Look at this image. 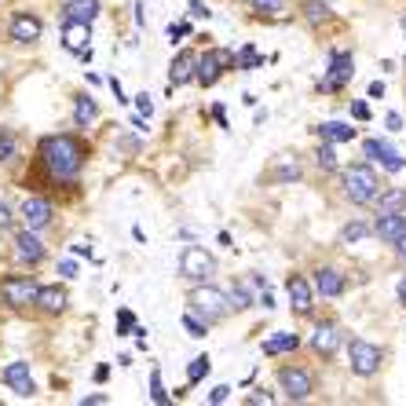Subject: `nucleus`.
I'll use <instances>...</instances> for the list:
<instances>
[{"mask_svg":"<svg viewBox=\"0 0 406 406\" xmlns=\"http://www.w3.org/2000/svg\"><path fill=\"white\" fill-rule=\"evenodd\" d=\"M0 384H4L11 395H18V399H37V395H40V388H37V381H33V373H30V362H26V359L8 362V366L0 370Z\"/></svg>","mask_w":406,"mask_h":406,"instance_id":"nucleus-11","label":"nucleus"},{"mask_svg":"<svg viewBox=\"0 0 406 406\" xmlns=\"http://www.w3.org/2000/svg\"><path fill=\"white\" fill-rule=\"evenodd\" d=\"M373 234H377L381 242H388V245H395L399 238H406V212H377Z\"/></svg>","mask_w":406,"mask_h":406,"instance_id":"nucleus-22","label":"nucleus"},{"mask_svg":"<svg viewBox=\"0 0 406 406\" xmlns=\"http://www.w3.org/2000/svg\"><path fill=\"white\" fill-rule=\"evenodd\" d=\"M296 348H301V337L296 333H279V337L264 340V355H282V352H296Z\"/></svg>","mask_w":406,"mask_h":406,"instance_id":"nucleus-29","label":"nucleus"},{"mask_svg":"<svg viewBox=\"0 0 406 406\" xmlns=\"http://www.w3.org/2000/svg\"><path fill=\"white\" fill-rule=\"evenodd\" d=\"M216 256L202 245H183L180 249V279L187 282H212L216 279Z\"/></svg>","mask_w":406,"mask_h":406,"instance_id":"nucleus-9","label":"nucleus"},{"mask_svg":"<svg viewBox=\"0 0 406 406\" xmlns=\"http://www.w3.org/2000/svg\"><path fill=\"white\" fill-rule=\"evenodd\" d=\"M8 256H11V267H26V271H40L52 260V249L45 242L40 231L30 227H15L8 234Z\"/></svg>","mask_w":406,"mask_h":406,"instance_id":"nucleus-3","label":"nucleus"},{"mask_svg":"<svg viewBox=\"0 0 406 406\" xmlns=\"http://www.w3.org/2000/svg\"><path fill=\"white\" fill-rule=\"evenodd\" d=\"M340 344H344V330H340L337 323H318V326H315V333H311V348L323 355V359L337 355Z\"/></svg>","mask_w":406,"mask_h":406,"instance_id":"nucleus-21","label":"nucleus"},{"mask_svg":"<svg viewBox=\"0 0 406 406\" xmlns=\"http://www.w3.org/2000/svg\"><path fill=\"white\" fill-rule=\"evenodd\" d=\"M315 165L323 168V173H337V154H333V143L323 139V146L315 151Z\"/></svg>","mask_w":406,"mask_h":406,"instance_id":"nucleus-34","label":"nucleus"},{"mask_svg":"<svg viewBox=\"0 0 406 406\" xmlns=\"http://www.w3.org/2000/svg\"><path fill=\"white\" fill-rule=\"evenodd\" d=\"M279 388L289 402H304L315 392V377L304 366H282L279 370Z\"/></svg>","mask_w":406,"mask_h":406,"instance_id":"nucleus-13","label":"nucleus"},{"mask_svg":"<svg viewBox=\"0 0 406 406\" xmlns=\"http://www.w3.org/2000/svg\"><path fill=\"white\" fill-rule=\"evenodd\" d=\"M106 84H110V92L117 95V103H128V95H124V88H121V81H117V77H110Z\"/></svg>","mask_w":406,"mask_h":406,"instance_id":"nucleus-49","label":"nucleus"},{"mask_svg":"<svg viewBox=\"0 0 406 406\" xmlns=\"http://www.w3.org/2000/svg\"><path fill=\"white\" fill-rule=\"evenodd\" d=\"M195 74H198V52H176L173 62H168V88H183V84H195Z\"/></svg>","mask_w":406,"mask_h":406,"instance_id":"nucleus-17","label":"nucleus"},{"mask_svg":"<svg viewBox=\"0 0 406 406\" xmlns=\"http://www.w3.org/2000/svg\"><path fill=\"white\" fill-rule=\"evenodd\" d=\"M315 132H318V139H326V143H352L355 139V128L344 124V121H326V124H318Z\"/></svg>","mask_w":406,"mask_h":406,"instance_id":"nucleus-26","label":"nucleus"},{"mask_svg":"<svg viewBox=\"0 0 406 406\" xmlns=\"http://www.w3.org/2000/svg\"><path fill=\"white\" fill-rule=\"evenodd\" d=\"M15 209H18V227H30V231H40V234L59 227V205L45 195L26 190V195L15 202Z\"/></svg>","mask_w":406,"mask_h":406,"instance_id":"nucleus-6","label":"nucleus"},{"mask_svg":"<svg viewBox=\"0 0 406 406\" xmlns=\"http://www.w3.org/2000/svg\"><path fill=\"white\" fill-rule=\"evenodd\" d=\"M92 161V139L84 132H45L33 139L30 158H23L18 187L52 198L59 209L81 198V176Z\"/></svg>","mask_w":406,"mask_h":406,"instance_id":"nucleus-1","label":"nucleus"},{"mask_svg":"<svg viewBox=\"0 0 406 406\" xmlns=\"http://www.w3.org/2000/svg\"><path fill=\"white\" fill-rule=\"evenodd\" d=\"M352 77H355V55L352 52H333L330 55V70L323 74V84H318V88L323 92H340Z\"/></svg>","mask_w":406,"mask_h":406,"instance_id":"nucleus-14","label":"nucleus"},{"mask_svg":"<svg viewBox=\"0 0 406 406\" xmlns=\"http://www.w3.org/2000/svg\"><path fill=\"white\" fill-rule=\"evenodd\" d=\"M212 370V362L209 355H198V359H190V366H187V388H195V384H202Z\"/></svg>","mask_w":406,"mask_h":406,"instance_id":"nucleus-32","label":"nucleus"},{"mask_svg":"<svg viewBox=\"0 0 406 406\" xmlns=\"http://www.w3.org/2000/svg\"><path fill=\"white\" fill-rule=\"evenodd\" d=\"M11 4H15V0H0V11H8Z\"/></svg>","mask_w":406,"mask_h":406,"instance_id":"nucleus-57","label":"nucleus"},{"mask_svg":"<svg viewBox=\"0 0 406 406\" xmlns=\"http://www.w3.org/2000/svg\"><path fill=\"white\" fill-rule=\"evenodd\" d=\"M260 55H256V48L253 45H245L242 52H234V70H256V66H260Z\"/></svg>","mask_w":406,"mask_h":406,"instance_id":"nucleus-33","label":"nucleus"},{"mask_svg":"<svg viewBox=\"0 0 406 406\" xmlns=\"http://www.w3.org/2000/svg\"><path fill=\"white\" fill-rule=\"evenodd\" d=\"M384 362V348L370 344V340H348V366L355 377H373Z\"/></svg>","mask_w":406,"mask_h":406,"instance_id":"nucleus-12","label":"nucleus"},{"mask_svg":"<svg viewBox=\"0 0 406 406\" xmlns=\"http://www.w3.org/2000/svg\"><path fill=\"white\" fill-rule=\"evenodd\" d=\"M370 234H373V227H370V224L352 220V224H344V227H340V234H337V245H355V242H362V238H370Z\"/></svg>","mask_w":406,"mask_h":406,"instance_id":"nucleus-28","label":"nucleus"},{"mask_svg":"<svg viewBox=\"0 0 406 406\" xmlns=\"http://www.w3.org/2000/svg\"><path fill=\"white\" fill-rule=\"evenodd\" d=\"M62 26V48L74 52L81 62H92V26H84V23H59Z\"/></svg>","mask_w":406,"mask_h":406,"instance_id":"nucleus-16","label":"nucleus"},{"mask_svg":"<svg viewBox=\"0 0 406 406\" xmlns=\"http://www.w3.org/2000/svg\"><path fill=\"white\" fill-rule=\"evenodd\" d=\"M362 151H366L370 161H381V168H388V173H402V168H406L399 151L392 143H384V139H366V143H362Z\"/></svg>","mask_w":406,"mask_h":406,"instance_id":"nucleus-23","label":"nucleus"},{"mask_svg":"<svg viewBox=\"0 0 406 406\" xmlns=\"http://www.w3.org/2000/svg\"><path fill=\"white\" fill-rule=\"evenodd\" d=\"M245 402H249V406H260V402H271V395H267V392L260 388V392H253V395H249Z\"/></svg>","mask_w":406,"mask_h":406,"instance_id":"nucleus-50","label":"nucleus"},{"mask_svg":"<svg viewBox=\"0 0 406 406\" xmlns=\"http://www.w3.org/2000/svg\"><path fill=\"white\" fill-rule=\"evenodd\" d=\"M227 399H231V384H216L209 392V402H227Z\"/></svg>","mask_w":406,"mask_h":406,"instance_id":"nucleus-42","label":"nucleus"},{"mask_svg":"<svg viewBox=\"0 0 406 406\" xmlns=\"http://www.w3.org/2000/svg\"><path fill=\"white\" fill-rule=\"evenodd\" d=\"M70 286L66 282H40L37 289V301H33V318H40V323H59V318L70 315Z\"/></svg>","mask_w":406,"mask_h":406,"instance_id":"nucleus-8","label":"nucleus"},{"mask_svg":"<svg viewBox=\"0 0 406 406\" xmlns=\"http://www.w3.org/2000/svg\"><path fill=\"white\" fill-rule=\"evenodd\" d=\"M0 352H4V340H0Z\"/></svg>","mask_w":406,"mask_h":406,"instance_id":"nucleus-59","label":"nucleus"},{"mask_svg":"<svg viewBox=\"0 0 406 406\" xmlns=\"http://www.w3.org/2000/svg\"><path fill=\"white\" fill-rule=\"evenodd\" d=\"M373 209H377V212H406V190H402V187L381 190V195L373 198Z\"/></svg>","mask_w":406,"mask_h":406,"instance_id":"nucleus-25","label":"nucleus"},{"mask_svg":"<svg viewBox=\"0 0 406 406\" xmlns=\"http://www.w3.org/2000/svg\"><path fill=\"white\" fill-rule=\"evenodd\" d=\"M92 377H95V384H106V377H110V366H95Z\"/></svg>","mask_w":406,"mask_h":406,"instance_id":"nucleus-51","label":"nucleus"},{"mask_svg":"<svg viewBox=\"0 0 406 406\" xmlns=\"http://www.w3.org/2000/svg\"><path fill=\"white\" fill-rule=\"evenodd\" d=\"M77 402H81V406H106V402H110V395H103V392H92V395H81Z\"/></svg>","mask_w":406,"mask_h":406,"instance_id":"nucleus-41","label":"nucleus"},{"mask_svg":"<svg viewBox=\"0 0 406 406\" xmlns=\"http://www.w3.org/2000/svg\"><path fill=\"white\" fill-rule=\"evenodd\" d=\"M15 227H18V209H15V202L0 195V238H8Z\"/></svg>","mask_w":406,"mask_h":406,"instance_id":"nucleus-31","label":"nucleus"},{"mask_svg":"<svg viewBox=\"0 0 406 406\" xmlns=\"http://www.w3.org/2000/svg\"><path fill=\"white\" fill-rule=\"evenodd\" d=\"M311 286H315V293H323V296H344L348 279H344V271H337V267H318Z\"/></svg>","mask_w":406,"mask_h":406,"instance_id":"nucleus-24","label":"nucleus"},{"mask_svg":"<svg viewBox=\"0 0 406 406\" xmlns=\"http://www.w3.org/2000/svg\"><path fill=\"white\" fill-rule=\"evenodd\" d=\"M352 117L355 121H370V106L366 103H352Z\"/></svg>","mask_w":406,"mask_h":406,"instance_id":"nucleus-44","label":"nucleus"},{"mask_svg":"<svg viewBox=\"0 0 406 406\" xmlns=\"http://www.w3.org/2000/svg\"><path fill=\"white\" fill-rule=\"evenodd\" d=\"M99 15H103V0H59V23L95 26Z\"/></svg>","mask_w":406,"mask_h":406,"instance_id":"nucleus-15","label":"nucleus"},{"mask_svg":"<svg viewBox=\"0 0 406 406\" xmlns=\"http://www.w3.org/2000/svg\"><path fill=\"white\" fill-rule=\"evenodd\" d=\"M190 15H195V18H209L212 11H209V8L202 4V0H190Z\"/></svg>","mask_w":406,"mask_h":406,"instance_id":"nucleus-47","label":"nucleus"},{"mask_svg":"<svg viewBox=\"0 0 406 406\" xmlns=\"http://www.w3.org/2000/svg\"><path fill=\"white\" fill-rule=\"evenodd\" d=\"M128 333H136V315L132 311H117V337H128Z\"/></svg>","mask_w":406,"mask_h":406,"instance_id":"nucleus-38","label":"nucleus"},{"mask_svg":"<svg viewBox=\"0 0 406 406\" xmlns=\"http://www.w3.org/2000/svg\"><path fill=\"white\" fill-rule=\"evenodd\" d=\"M70 103H74V114H70V121H74V128H77V132H88V128L99 121V103L88 95V92H74L70 95Z\"/></svg>","mask_w":406,"mask_h":406,"instance_id":"nucleus-20","label":"nucleus"},{"mask_svg":"<svg viewBox=\"0 0 406 406\" xmlns=\"http://www.w3.org/2000/svg\"><path fill=\"white\" fill-rule=\"evenodd\" d=\"M304 15L311 18V23H326V18H330L326 0H308V4H304Z\"/></svg>","mask_w":406,"mask_h":406,"instance_id":"nucleus-36","label":"nucleus"},{"mask_svg":"<svg viewBox=\"0 0 406 406\" xmlns=\"http://www.w3.org/2000/svg\"><path fill=\"white\" fill-rule=\"evenodd\" d=\"M183 330H187L190 337H205V333H209V326L202 323L195 311H183Z\"/></svg>","mask_w":406,"mask_h":406,"instance_id":"nucleus-37","label":"nucleus"},{"mask_svg":"<svg viewBox=\"0 0 406 406\" xmlns=\"http://www.w3.org/2000/svg\"><path fill=\"white\" fill-rule=\"evenodd\" d=\"M340 183H344V198L352 205H373V198L381 195V176L366 161L348 165L344 173H340Z\"/></svg>","mask_w":406,"mask_h":406,"instance_id":"nucleus-7","label":"nucleus"},{"mask_svg":"<svg viewBox=\"0 0 406 406\" xmlns=\"http://www.w3.org/2000/svg\"><path fill=\"white\" fill-rule=\"evenodd\" d=\"M256 304H260V308H274V296H271V293L264 289L260 296H256Z\"/></svg>","mask_w":406,"mask_h":406,"instance_id":"nucleus-53","label":"nucleus"},{"mask_svg":"<svg viewBox=\"0 0 406 406\" xmlns=\"http://www.w3.org/2000/svg\"><path fill=\"white\" fill-rule=\"evenodd\" d=\"M384 124H388V132H402V117H399L395 110H392L388 117H384Z\"/></svg>","mask_w":406,"mask_h":406,"instance_id":"nucleus-48","label":"nucleus"},{"mask_svg":"<svg viewBox=\"0 0 406 406\" xmlns=\"http://www.w3.org/2000/svg\"><path fill=\"white\" fill-rule=\"evenodd\" d=\"M4 40L18 52H30L45 40V15L33 11V8H8V18H4Z\"/></svg>","mask_w":406,"mask_h":406,"instance_id":"nucleus-4","label":"nucleus"},{"mask_svg":"<svg viewBox=\"0 0 406 406\" xmlns=\"http://www.w3.org/2000/svg\"><path fill=\"white\" fill-rule=\"evenodd\" d=\"M286 293H289V308L301 315V318H308L311 308H315V286L304 279V274H289V279H286Z\"/></svg>","mask_w":406,"mask_h":406,"instance_id":"nucleus-18","label":"nucleus"},{"mask_svg":"<svg viewBox=\"0 0 406 406\" xmlns=\"http://www.w3.org/2000/svg\"><path fill=\"white\" fill-rule=\"evenodd\" d=\"M187 311H195L205 326H220L231 315V301H227V293L216 289L212 282H195L187 293Z\"/></svg>","mask_w":406,"mask_h":406,"instance_id":"nucleus-5","label":"nucleus"},{"mask_svg":"<svg viewBox=\"0 0 406 406\" xmlns=\"http://www.w3.org/2000/svg\"><path fill=\"white\" fill-rule=\"evenodd\" d=\"M384 95V84L381 81H370V99H381Z\"/></svg>","mask_w":406,"mask_h":406,"instance_id":"nucleus-54","label":"nucleus"},{"mask_svg":"<svg viewBox=\"0 0 406 406\" xmlns=\"http://www.w3.org/2000/svg\"><path fill=\"white\" fill-rule=\"evenodd\" d=\"M117 151H124V154H139V139H136V136H121V139H117Z\"/></svg>","mask_w":406,"mask_h":406,"instance_id":"nucleus-40","label":"nucleus"},{"mask_svg":"<svg viewBox=\"0 0 406 406\" xmlns=\"http://www.w3.org/2000/svg\"><path fill=\"white\" fill-rule=\"evenodd\" d=\"M227 70H234V52L231 48H216L209 45L205 55H198V74H195V84H202V88H212Z\"/></svg>","mask_w":406,"mask_h":406,"instance_id":"nucleus-10","label":"nucleus"},{"mask_svg":"<svg viewBox=\"0 0 406 406\" xmlns=\"http://www.w3.org/2000/svg\"><path fill=\"white\" fill-rule=\"evenodd\" d=\"M37 289H40L37 271H26V267L0 271V311L11 318H33Z\"/></svg>","mask_w":406,"mask_h":406,"instance_id":"nucleus-2","label":"nucleus"},{"mask_svg":"<svg viewBox=\"0 0 406 406\" xmlns=\"http://www.w3.org/2000/svg\"><path fill=\"white\" fill-rule=\"evenodd\" d=\"M187 33H190V23H173V26H168V37H173V40H180Z\"/></svg>","mask_w":406,"mask_h":406,"instance_id":"nucleus-45","label":"nucleus"},{"mask_svg":"<svg viewBox=\"0 0 406 406\" xmlns=\"http://www.w3.org/2000/svg\"><path fill=\"white\" fill-rule=\"evenodd\" d=\"M212 117H216L224 128H227V117H224V106H212Z\"/></svg>","mask_w":406,"mask_h":406,"instance_id":"nucleus-55","label":"nucleus"},{"mask_svg":"<svg viewBox=\"0 0 406 406\" xmlns=\"http://www.w3.org/2000/svg\"><path fill=\"white\" fill-rule=\"evenodd\" d=\"M395 296H399V304L406 308V274H402V279H399V286H395Z\"/></svg>","mask_w":406,"mask_h":406,"instance_id":"nucleus-52","label":"nucleus"},{"mask_svg":"<svg viewBox=\"0 0 406 406\" xmlns=\"http://www.w3.org/2000/svg\"><path fill=\"white\" fill-rule=\"evenodd\" d=\"M395 253H399L402 260H406V238H399V242H395Z\"/></svg>","mask_w":406,"mask_h":406,"instance_id":"nucleus-56","label":"nucleus"},{"mask_svg":"<svg viewBox=\"0 0 406 406\" xmlns=\"http://www.w3.org/2000/svg\"><path fill=\"white\" fill-rule=\"evenodd\" d=\"M0 33H4V26H0Z\"/></svg>","mask_w":406,"mask_h":406,"instance_id":"nucleus-60","label":"nucleus"},{"mask_svg":"<svg viewBox=\"0 0 406 406\" xmlns=\"http://www.w3.org/2000/svg\"><path fill=\"white\" fill-rule=\"evenodd\" d=\"M136 106H139V114H143V117H151V114H154V103H151V95H146V92L136 95Z\"/></svg>","mask_w":406,"mask_h":406,"instance_id":"nucleus-43","label":"nucleus"},{"mask_svg":"<svg viewBox=\"0 0 406 406\" xmlns=\"http://www.w3.org/2000/svg\"><path fill=\"white\" fill-rule=\"evenodd\" d=\"M0 315H4V311H0Z\"/></svg>","mask_w":406,"mask_h":406,"instance_id":"nucleus-61","label":"nucleus"},{"mask_svg":"<svg viewBox=\"0 0 406 406\" xmlns=\"http://www.w3.org/2000/svg\"><path fill=\"white\" fill-rule=\"evenodd\" d=\"M59 274H62V279H77V264H74V260H62V264H59Z\"/></svg>","mask_w":406,"mask_h":406,"instance_id":"nucleus-46","label":"nucleus"},{"mask_svg":"<svg viewBox=\"0 0 406 406\" xmlns=\"http://www.w3.org/2000/svg\"><path fill=\"white\" fill-rule=\"evenodd\" d=\"M267 180H271V183H293V180H301V161L289 158V154H282L279 168H271Z\"/></svg>","mask_w":406,"mask_h":406,"instance_id":"nucleus-27","label":"nucleus"},{"mask_svg":"<svg viewBox=\"0 0 406 406\" xmlns=\"http://www.w3.org/2000/svg\"><path fill=\"white\" fill-rule=\"evenodd\" d=\"M23 154H26L23 132H18V128H11V124H0V168L18 165V161H23Z\"/></svg>","mask_w":406,"mask_h":406,"instance_id":"nucleus-19","label":"nucleus"},{"mask_svg":"<svg viewBox=\"0 0 406 406\" xmlns=\"http://www.w3.org/2000/svg\"><path fill=\"white\" fill-rule=\"evenodd\" d=\"M151 399H154L158 406H168V402H173V395H168L165 384H161V370H158V366L151 370Z\"/></svg>","mask_w":406,"mask_h":406,"instance_id":"nucleus-35","label":"nucleus"},{"mask_svg":"<svg viewBox=\"0 0 406 406\" xmlns=\"http://www.w3.org/2000/svg\"><path fill=\"white\" fill-rule=\"evenodd\" d=\"M402 33H406V15H402Z\"/></svg>","mask_w":406,"mask_h":406,"instance_id":"nucleus-58","label":"nucleus"},{"mask_svg":"<svg viewBox=\"0 0 406 406\" xmlns=\"http://www.w3.org/2000/svg\"><path fill=\"white\" fill-rule=\"evenodd\" d=\"M253 11H260V15H271V11H282L286 0H249Z\"/></svg>","mask_w":406,"mask_h":406,"instance_id":"nucleus-39","label":"nucleus"},{"mask_svg":"<svg viewBox=\"0 0 406 406\" xmlns=\"http://www.w3.org/2000/svg\"><path fill=\"white\" fill-rule=\"evenodd\" d=\"M227 301H231V311H249V308H256V301H253V293H249L245 282H234V286L227 289Z\"/></svg>","mask_w":406,"mask_h":406,"instance_id":"nucleus-30","label":"nucleus"}]
</instances>
